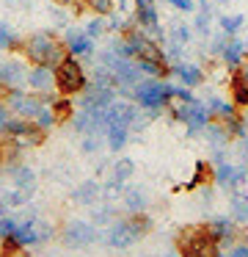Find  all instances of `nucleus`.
Here are the masks:
<instances>
[{
  "instance_id": "nucleus-1",
  "label": "nucleus",
  "mask_w": 248,
  "mask_h": 257,
  "mask_svg": "<svg viewBox=\"0 0 248 257\" xmlns=\"http://www.w3.org/2000/svg\"><path fill=\"white\" fill-rule=\"evenodd\" d=\"M22 50H25L28 61L42 64V67H50V69H55L66 56H69L66 45L61 39H55L53 34H33L31 39L25 42V47H22Z\"/></svg>"
},
{
  "instance_id": "nucleus-2",
  "label": "nucleus",
  "mask_w": 248,
  "mask_h": 257,
  "mask_svg": "<svg viewBox=\"0 0 248 257\" xmlns=\"http://www.w3.org/2000/svg\"><path fill=\"white\" fill-rule=\"evenodd\" d=\"M149 229H152V218L143 216V213H132L130 218L116 221L113 227L108 229L105 240H108V246H113V249H127V246H132L135 240H141Z\"/></svg>"
},
{
  "instance_id": "nucleus-3",
  "label": "nucleus",
  "mask_w": 248,
  "mask_h": 257,
  "mask_svg": "<svg viewBox=\"0 0 248 257\" xmlns=\"http://www.w3.org/2000/svg\"><path fill=\"white\" fill-rule=\"evenodd\" d=\"M176 249L179 257H215L220 251L207 227H185L176 238Z\"/></svg>"
},
{
  "instance_id": "nucleus-4",
  "label": "nucleus",
  "mask_w": 248,
  "mask_h": 257,
  "mask_svg": "<svg viewBox=\"0 0 248 257\" xmlns=\"http://www.w3.org/2000/svg\"><path fill=\"white\" fill-rule=\"evenodd\" d=\"M132 97L138 100V105L143 111H163V108L171 105L174 100V86L171 83H163L160 78H149V80H141L132 91Z\"/></svg>"
},
{
  "instance_id": "nucleus-5",
  "label": "nucleus",
  "mask_w": 248,
  "mask_h": 257,
  "mask_svg": "<svg viewBox=\"0 0 248 257\" xmlns=\"http://www.w3.org/2000/svg\"><path fill=\"white\" fill-rule=\"evenodd\" d=\"M86 86H88L86 72H83L80 61H75V56H66L64 61L55 67V89H58L64 97L80 94Z\"/></svg>"
},
{
  "instance_id": "nucleus-6",
  "label": "nucleus",
  "mask_w": 248,
  "mask_h": 257,
  "mask_svg": "<svg viewBox=\"0 0 248 257\" xmlns=\"http://www.w3.org/2000/svg\"><path fill=\"white\" fill-rule=\"evenodd\" d=\"M50 235H53V227L31 216L28 221L17 224L14 235H11V238H6L3 243L9 246V249H25V246H36V243L50 240Z\"/></svg>"
},
{
  "instance_id": "nucleus-7",
  "label": "nucleus",
  "mask_w": 248,
  "mask_h": 257,
  "mask_svg": "<svg viewBox=\"0 0 248 257\" xmlns=\"http://www.w3.org/2000/svg\"><path fill=\"white\" fill-rule=\"evenodd\" d=\"M171 119H176V122H185L187 124V136L198 133V130H204L209 124V111L204 102L198 100H190V102H182V100H174V105H171Z\"/></svg>"
},
{
  "instance_id": "nucleus-8",
  "label": "nucleus",
  "mask_w": 248,
  "mask_h": 257,
  "mask_svg": "<svg viewBox=\"0 0 248 257\" xmlns=\"http://www.w3.org/2000/svg\"><path fill=\"white\" fill-rule=\"evenodd\" d=\"M3 136L9 139V144L14 147H36L44 141V130L39 127L36 122H14V119H6L3 127Z\"/></svg>"
},
{
  "instance_id": "nucleus-9",
  "label": "nucleus",
  "mask_w": 248,
  "mask_h": 257,
  "mask_svg": "<svg viewBox=\"0 0 248 257\" xmlns=\"http://www.w3.org/2000/svg\"><path fill=\"white\" fill-rule=\"evenodd\" d=\"M61 240H64V246H69V249H83V246L97 240V229H94V224L83 221V218H75V221H69L64 227Z\"/></svg>"
},
{
  "instance_id": "nucleus-10",
  "label": "nucleus",
  "mask_w": 248,
  "mask_h": 257,
  "mask_svg": "<svg viewBox=\"0 0 248 257\" xmlns=\"http://www.w3.org/2000/svg\"><path fill=\"white\" fill-rule=\"evenodd\" d=\"M28 72L31 69L25 67V61L20 58H9V61H0V86L17 91L20 86L28 83Z\"/></svg>"
},
{
  "instance_id": "nucleus-11",
  "label": "nucleus",
  "mask_w": 248,
  "mask_h": 257,
  "mask_svg": "<svg viewBox=\"0 0 248 257\" xmlns=\"http://www.w3.org/2000/svg\"><path fill=\"white\" fill-rule=\"evenodd\" d=\"M138 119V108L132 102H124V100H113L108 108H105V127L110 124H124V127H132Z\"/></svg>"
},
{
  "instance_id": "nucleus-12",
  "label": "nucleus",
  "mask_w": 248,
  "mask_h": 257,
  "mask_svg": "<svg viewBox=\"0 0 248 257\" xmlns=\"http://www.w3.org/2000/svg\"><path fill=\"white\" fill-rule=\"evenodd\" d=\"M64 45L66 50H69V56L75 58H91L94 56V39L86 34V31H77V28H69L64 36Z\"/></svg>"
},
{
  "instance_id": "nucleus-13",
  "label": "nucleus",
  "mask_w": 248,
  "mask_h": 257,
  "mask_svg": "<svg viewBox=\"0 0 248 257\" xmlns=\"http://www.w3.org/2000/svg\"><path fill=\"white\" fill-rule=\"evenodd\" d=\"M207 229H209V235L215 238L218 249L220 246H226V249L234 246V238H237V221L234 218H215V221L207 224Z\"/></svg>"
},
{
  "instance_id": "nucleus-14",
  "label": "nucleus",
  "mask_w": 248,
  "mask_h": 257,
  "mask_svg": "<svg viewBox=\"0 0 248 257\" xmlns=\"http://www.w3.org/2000/svg\"><path fill=\"white\" fill-rule=\"evenodd\" d=\"M9 105H11V111H17L22 119H36L39 111L44 108V102L36 100V97L22 94V91H9Z\"/></svg>"
},
{
  "instance_id": "nucleus-15",
  "label": "nucleus",
  "mask_w": 248,
  "mask_h": 257,
  "mask_svg": "<svg viewBox=\"0 0 248 257\" xmlns=\"http://www.w3.org/2000/svg\"><path fill=\"white\" fill-rule=\"evenodd\" d=\"M171 75H176L179 78L182 86H187V89H196V86L204 83V72L201 67H196V64H187V61H176L171 64Z\"/></svg>"
},
{
  "instance_id": "nucleus-16",
  "label": "nucleus",
  "mask_w": 248,
  "mask_h": 257,
  "mask_svg": "<svg viewBox=\"0 0 248 257\" xmlns=\"http://www.w3.org/2000/svg\"><path fill=\"white\" fill-rule=\"evenodd\" d=\"M28 86L33 91H53L55 86V69L42 67V64H33V69L28 72Z\"/></svg>"
},
{
  "instance_id": "nucleus-17",
  "label": "nucleus",
  "mask_w": 248,
  "mask_h": 257,
  "mask_svg": "<svg viewBox=\"0 0 248 257\" xmlns=\"http://www.w3.org/2000/svg\"><path fill=\"white\" fill-rule=\"evenodd\" d=\"M245 56H248V50H245V39H234V36H231L220 58H223V64L231 69V72H237V69H240L242 64H245Z\"/></svg>"
},
{
  "instance_id": "nucleus-18",
  "label": "nucleus",
  "mask_w": 248,
  "mask_h": 257,
  "mask_svg": "<svg viewBox=\"0 0 248 257\" xmlns=\"http://www.w3.org/2000/svg\"><path fill=\"white\" fill-rule=\"evenodd\" d=\"M229 91H231V102L237 105V111H240V108H248V83L240 78V72L231 75Z\"/></svg>"
},
{
  "instance_id": "nucleus-19",
  "label": "nucleus",
  "mask_w": 248,
  "mask_h": 257,
  "mask_svg": "<svg viewBox=\"0 0 248 257\" xmlns=\"http://www.w3.org/2000/svg\"><path fill=\"white\" fill-rule=\"evenodd\" d=\"M146 205H149V196H146V191H143V188L124 191V207L130 213H143V210H146Z\"/></svg>"
},
{
  "instance_id": "nucleus-20",
  "label": "nucleus",
  "mask_w": 248,
  "mask_h": 257,
  "mask_svg": "<svg viewBox=\"0 0 248 257\" xmlns=\"http://www.w3.org/2000/svg\"><path fill=\"white\" fill-rule=\"evenodd\" d=\"M105 133H108V150H113V152L124 150L127 139H130V127H124V124H110Z\"/></svg>"
},
{
  "instance_id": "nucleus-21",
  "label": "nucleus",
  "mask_w": 248,
  "mask_h": 257,
  "mask_svg": "<svg viewBox=\"0 0 248 257\" xmlns=\"http://www.w3.org/2000/svg\"><path fill=\"white\" fill-rule=\"evenodd\" d=\"M207 111H209V116H215V119H226V116H231V113H237V105L234 102L220 100V97H209Z\"/></svg>"
},
{
  "instance_id": "nucleus-22",
  "label": "nucleus",
  "mask_w": 248,
  "mask_h": 257,
  "mask_svg": "<svg viewBox=\"0 0 248 257\" xmlns=\"http://www.w3.org/2000/svg\"><path fill=\"white\" fill-rule=\"evenodd\" d=\"M72 196H75V202H80V205H94V202H97V196H99V185L94 183V180H88V183L77 185Z\"/></svg>"
},
{
  "instance_id": "nucleus-23",
  "label": "nucleus",
  "mask_w": 248,
  "mask_h": 257,
  "mask_svg": "<svg viewBox=\"0 0 248 257\" xmlns=\"http://www.w3.org/2000/svg\"><path fill=\"white\" fill-rule=\"evenodd\" d=\"M229 216L234 218L237 224H248V196L234 194L229 202Z\"/></svg>"
},
{
  "instance_id": "nucleus-24",
  "label": "nucleus",
  "mask_w": 248,
  "mask_h": 257,
  "mask_svg": "<svg viewBox=\"0 0 248 257\" xmlns=\"http://www.w3.org/2000/svg\"><path fill=\"white\" fill-rule=\"evenodd\" d=\"M193 31H196V36L209 39V36H212V12H207V9H198L196 23H193Z\"/></svg>"
},
{
  "instance_id": "nucleus-25",
  "label": "nucleus",
  "mask_w": 248,
  "mask_h": 257,
  "mask_svg": "<svg viewBox=\"0 0 248 257\" xmlns=\"http://www.w3.org/2000/svg\"><path fill=\"white\" fill-rule=\"evenodd\" d=\"M242 25H245V17H242V14H218V28L226 31L229 36H234Z\"/></svg>"
},
{
  "instance_id": "nucleus-26",
  "label": "nucleus",
  "mask_w": 248,
  "mask_h": 257,
  "mask_svg": "<svg viewBox=\"0 0 248 257\" xmlns=\"http://www.w3.org/2000/svg\"><path fill=\"white\" fill-rule=\"evenodd\" d=\"M231 174H234V163H226V161L212 169V180L220 185V188H226V191L231 188Z\"/></svg>"
},
{
  "instance_id": "nucleus-27",
  "label": "nucleus",
  "mask_w": 248,
  "mask_h": 257,
  "mask_svg": "<svg viewBox=\"0 0 248 257\" xmlns=\"http://www.w3.org/2000/svg\"><path fill=\"white\" fill-rule=\"evenodd\" d=\"M204 133H207V139L212 147H223L226 141H229V133H226L223 122H209L207 127H204Z\"/></svg>"
},
{
  "instance_id": "nucleus-28",
  "label": "nucleus",
  "mask_w": 248,
  "mask_h": 257,
  "mask_svg": "<svg viewBox=\"0 0 248 257\" xmlns=\"http://www.w3.org/2000/svg\"><path fill=\"white\" fill-rule=\"evenodd\" d=\"M220 122H223L226 133H229V139H245V122H242L237 113H231V116L220 119Z\"/></svg>"
},
{
  "instance_id": "nucleus-29",
  "label": "nucleus",
  "mask_w": 248,
  "mask_h": 257,
  "mask_svg": "<svg viewBox=\"0 0 248 257\" xmlns=\"http://www.w3.org/2000/svg\"><path fill=\"white\" fill-rule=\"evenodd\" d=\"M132 172H135V163H132L130 158H121V161L113 166V180H119V183H127V180L132 177Z\"/></svg>"
},
{
  "instance_id": "nucleus-30",
  "label": "nucleus",
  "mask_w": 248,
  "mask_h": 257,
  "mask_svg": "<svg viewBox=\"0 0 248 257\" xmlns=\"http://www.w3.org/2000/svg\"><path fill=\"white\" fill-rule=\"evenodd\" d=\"M83 3H86V9H91L94 14H99V17L113 14V6H116V0H83Z\"/></svg>"
},
{
  "instance_id": "nucleus-31",
  "label": "nucleus",
  "mask_w": 248,
  "mask_h": 257,
  "mask_svg": "<svg viewBox=\"0 0 248 257\" xmlns=\"http://www.w3.org/2000/svg\"><path fill=\"white\" fill-rule=\"evenodd\" d=\"M229 39H231V36L226 34V31H218V34H212V36H209V53H212V56H223V50H226V45H229Z\"/></svg>"
},
{
  "instance_id": "nucleus-32",
  "label": "nucleus",
  "mask_w": 248,
  "mask_h": 257,
  "mask_svg": "<svg viewBox=\"0 0 248 257\" xmlns=\"http://www.w3.org/2000/svg\"><path fill=\"white\" fill-rule=\"evenodd\" d=\"M11 177H14L17 183H20V188H22V191H28V194L33 191V183H36V177H33L31 169H14V172H11Z\"/></svg>"
},
{
  "instance_id": "nucleus-33",
  "label": "nucleus",
  "mask_w": 248,
  "mask_h": 257,
  "mask_svg": "<svg viewBox=\"0 0 248 257\" xmlns=\"http://www.w3.org/2000/svg\"><path fill=\"white\" fill-rule=\"evenodd\" d=\"M33 122H36L39 127H42L44 133H47V130L53 127L55 122H58V119H55V113H53V105H47V102H44V108H42V111H39V116L33 119Z\"/></svg>"
},
{
  "instance_id": "nucleus-34",
  "label": "nucleus",
  "mask_w": 248,
  "mask_h": 257,
  "mask_svg": "<svg viewBox=\"0 0 248 257\" xmlns=\"http://www.w3.org/2000/svg\"><path fill=\"white\" fill-rule=\"evenodd\" d=\"M193 39V31L187 28V25H182V23H176L174 28H171V42H176V45H182L185 47L187 42Z\"/></svg>"
},
{
  "instance_id": "nucleus-35",
  "label": "nucleus",
  "mask_w": 248,
  "mask_h": 257,
  "mask_svg": "<svg viewBox=\"0 0 248 257\" xmlns=\"http://www.w3.org/2000/svg\"><path fill=\"white\" fill-rule=\"evenodd\" d=\"M83 31H86V34L91 36V39H99V36H102L105 31H108V20H105V17H94Z\"/></svg>"
},
{
  "instance_id": "nucleus-36",
  "label": "nucleus",
  "mask_w": 248,
  "mask_h": 257,
  "mask_svg": "<svg viewBox=\"0 0 248 257\" xmlns=\"http://www.w3.org/2000/svg\"><path fill=\"white\" fill-rule=\"evenodd\" d=\"M245 180H248V166H245V163H240V166H234V174H231V188L229 191H234V194H237Z\"/></svg>"
},
{
  "instance_id": "nucleus-37",
  "label": "nucleus",
  "mask_w": 248,
  "mask_h": 257,
  "mask_svg": "<svg viewBox=\"0 0 248 257\" xmlns=\"http://www.w3.org/2000/svg\"><path fill=\"white\" fill-rule=\"evenodd\" d=\"M53 113H55V119H58V122L69 119L72 116V102L69 100H55L53 102Z\"/></svg>"
},
{
  "instance_id": "nucleus-38",
  "label": "nucleus",
  "mask_w": 248,
  "mask_h": 257,
  "mask_svg": "<svg viewBox=\"0 0 248 257\" xmlns=\"http://www.w3.org/2000/svg\"><path fill=\"white\" fill-rule=\"evenodd\" d=\"M14 229H17V218L14 216H0V240L11 238Z\"/></svg>"
},
{
  "instance_id": "nucleus-39",
  "label": "nucleus",
  "mask_w": 248,
  "mask_h": 257,
  "mask_svg": "<svg viewBox=\"0 0 248 257\" xmlns=\"http://www.w3.org/2000/svg\"><path fill=\"white\" fill-rule=\"evenodd\" d=\"M14 31L9 28V23H0V50H9V47H14Z\"/></svg>"
},
{
  "instance_id": "nucleus-40",
  "label": "nucleus",
  "mask_w": 248,
  "mask_h": 257,
  "mask_svg": "<svg viewBox=\"0 0 248 257\" xmlns=\"http://www.w3.org/2000/svg\"><path fill=\"white\" fill-rule=\"evenodd\" d=\"M168 3H171V9H176L182 14H190L196 9V0H168Z\"/></svg>"
},
{
  "instance_id": "nucleus-41",
  "label": "nucleus",
  "mask_w": 248,
  "mask_h": 257,
  "mask_svg": "<svg viewBox=\"0 0 248 257\" xmlns=\"http://www.w3.org/2000/svg\"><path fill=\"white\" fill-rule=\"evenodd\" d=\"M110 218H113V210H110V207H99L97 216H94V221H97V224H105V221H110Z\"/></svg>"
},
{
  "instance_id": "nucleus-42",
  "label": "nucleus",
  "mask_w": 248,
  "mask_h": 257,
  "mask_svg": "<svg viewBox=\"0 0 248 257\" xmlns=\"http://www.w3.org/2000/svg\"><path fill=\"white\" fill-rule=\"evenodd\" d=\"M196 3H198V9H207V12H212V9L223 6L226 0H196Z\"/></svg>"
},
{
  "instance_id": "nucleus-43",
  "label": "nucleus",
  "mask_w": 248,
  "mask_h": 257,
  "mask_svg": "<svg viewBox=\"0 0 248 257\" xmlns=\"http://www.w3.org/2000/svg\"><path fill=\"white\" fill-rule=\"evenodd\" d=\"M229 257H248V243H234Z\"/></svg>"
},
{
  "instance_id": "nucleus-44",
  "label": "nucleus",
  "mask_w": 248,
  "mask_h": 257,
  "mask_svg": "<svg viewBox=\"0 0 248 257\" xmlns=\"http://www.w3.org/2000/svg\"><path fill=\"white\" fill-rule=\"evenodd\" d=\"M97 147H99V139H97V136H88V139L83 141V150H86V152H97Z\"/></svg>"
},
{
  "instance_id": "nucleus-45",
  "label": "nucleus",
  "mask_w": 248,
  "mask_h": 257,
  "mask_svg": "<svg viewBox=\"0 0 248 257\" xmlns=\"http://www.w3.org/2000/svg\"><path fill=\"white\" fill-rule=\"evenodd\" d=\"M237 72H240V78H242V80H245V83H248V64H242V67L237 69Z\"/></svg>"
},
{
  "instance_id": "nucleus-46",
  "label": "nucleus",
  "mask_w": 248,
  "mask_h": 257,
  "mask_svg": "<svg viewBox=\"0 0 248 257\" xmlns=\"http://www.w3.org/2000/svg\"><path fill=\"white\" fill-rule=\"evenodd\" d=\"M135 6H146V3H154V0H132Z\"/></svg>"
},
{
  "instance_id": "nucleus-47",
  "label": "nucleus",
  "mask_w": 248,
  "mask_h": 257,
  "mask_svg": "<svg viewBox=\"0 0 248 257\" xmlns=\"http://www.w3.org/2000/svg\"><path fill=\"white\" fill-rule=\"evenodd\" d=\"M116 3H119V6H127V0H116Z\"/></svg>"
},
{
  "instance_id": "nucleus-48",
  "label": "nucleus",
  "mask_w": 248,
  "mask_h": 257,
  "mask_svg": "<svg viewBox=\"0 0 248 257\" xmlns=\"http://www.w3.org/2000/svg\"><path fill=\"white\" fill-rule=\"evenodd\" d=\"M242 235H245V243H248V224H245V232H242Z\"/></svg>"
},
{
  "instance_id": "nucleus-49",
  "label": "nucleus",
  "mask_w": 248,
  "mask_h": 257,
  "mask_svg": "<svg viewBox=\"0 0 248 257\" xmlns=\"http://www.w3.org/2000/svg\"><path fill=\"white\" fill-rule=\"evenodd\" d=\"M215 257H226V254H220V251H218V254H215Z\"/></svg>"
},
{
  "instance_id": "nucleus-50",
  "label": "nucleus",
  "mask_w": 248,
  "mask_h": 257,
  "mask_svg": "<svg viewBox=\"0 0 248 257\" xmlns=\"http://www.w3.org/2000/svg\"><path fill=\"white\" fill-rule=\"evenodd\" d=\"M245 50H248V39H245Z\"/></svg>"
},
{
  "instance_id": "nucleus-51",
  "label": "nucleus",
  "mask_w": 248,
  "mask_h": 257,
  "mask_svg": "<svg viewBox=\"0 0 248 257\" xmlns=\"http://www.w3.org/2000/svg\"><path fill=\"white\" fill-rule=\"evenodd\" d=\"M0 163H3V155H0Z\"/></svg>"
},
{
  "instance_id": "nucleus-52",
  "label": "nucleus",
  "mask_w": 248,
  "mask_h": 257,
  "mask_svg": "<svg viewBox=\"0 0 248 257\" xmlns=\"http://www.w3.org/2000/svg\"><path fill=\"white\" fill-rule=\"evenodd\" d=\"M165 257H174V254H165Z\"/></svg>"
},
{
  "instance_id": "nucleus-53",
  "label": "nucleus",
  "mask_w": 248,
  "mask_h": 257,
  "mask_svg": "<svg viewBox=\"0 0 248 257\" xmlns=\"http://www.w3.org/2000/svg\"><path fill=\"white\" fill-rule=\"evenodd\" d=\"M0 257H9V254H0Z\"/></svg>"
}]
</instances>
